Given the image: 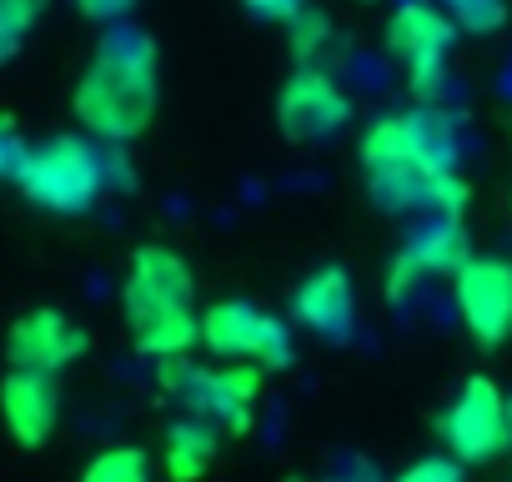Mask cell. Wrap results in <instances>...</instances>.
<instances>
[{
	"label": "cell",
	"instance_id": "obj_22",
	"mask_svg": "<svg viewBox=\"0 0 512 482\" xmlns=\"http://www.w3.org/2000/svg\"><path fill=\"white\" fill-rule=\"evenodd\" d=\"M21 156H26V136H21L16 116L0 111V181H11V176H16Z\"/></svg>",
	"mask_w": 512,
	"mask_h": 482
},
{
	"label": "cell",
	"instance_id": "obj_19",
	"mask_svg": "<svg viewBox=\"0 0 512 482\" xmlns=\"http://www.w3.org/2000/svg\"><path fill=\"white\" fill-rule=\"evenodd\" d=\"M442 11L462 36H492L507 26V0H442Z\"/></svg>",
	"mask_w": 512,
	"mask_h": 482
},
{
	"label": "cell",
	"instance_id": "obj_3",
	"mask_svg": "<svg viewBox=\"0 0 512 482\" xmlns=\"http://www.w3.org/2000/svg\"><path fill=\"white\" fill-rule=\"evenodd\" d=\"M161 392L181 407V417L211 427L216 437H246L256 422L262 367H201V362H161Z\"/></svg>",
	"mask_w": 512,
	"mask_h": 482
},
{
	"label": "cell",
	"instance_id": "obj_24",
	"mask_svg": "<svg viewBox=\"0 0 512 482\" xmlns=\"http://www.w3.org/2000/svg\"><path fill=\"white\" fill-rule=\"evenodd\" d=\"M131 6H136V0H76V11H81L86 21H96V26H111V21H121Z\"/></svg>",
	"mask_w": 512,
	"mask_h": 482
},
{
	"label": "cell",
	"instance_id": "obj_9",
	"mask_svg": "<svg viewBox=\"0 0 512 482\" xmlns=\"http://www.w3.org/2000/svg\"><path fill=\"white\" fill-rule=\"evenodd\" d=\"M452 297H457L462 332L477 347L492 352L512 337V262L507 257H472L452 277Z\"/></svg>",
	"mask_w": 512,
	"mask_h": 482
},
{
	"label": "cell",
	"instance_id": "obj_16",
	"mask_svg": "<svg viewBox=\"0 0 512 482\" xmlns=\"http://www.w3.org/2000/svg\"><path fill=\"white\" fill-rule=\"evenodd\" d=\"M216 452H221V442H216L211 427H201L191 417H176L166 427V442H161V472L171 482H201V472L216 462Z\"/></svg>",
	"mask_w": 512,
	"mask_h": 482
},
{
	"label": "cell",
	"instance_id": "obj_23",
	"mask_svg": "<svg viewBox=\"0 0 512 482\" xmlns=\"http://www.w3.org/2000/svg\"><path fill=\"white\" fill-rule=\"evenodd\" d=\"M241 6L251 11V16H262V21H282V26H292L312 0H241Z\"/></svg>",
	"mask_w": 512,
	"mask_h": 482
},
{
	"label": "cell",
	"instance_id": "obj_8",
	"mask_svg": "<svg viewBox=\"0 0 512 482\" xmlns=\"http://www.w3.org/2000/svg\"><path fill=\"white\" fill-rule=\"evenodd\" d=\"M452 46H457V26L447 21L442 6H432V0H402L387 16V51L407 71L417 101H432V91L442 86Z\"/></svg>",
	"mask_w": 512,
	"mask_h": 482
},
{
	"label": "cell",
	"instance_id": "obj_1",
	"mask_svg": "<svg viewBox=\"0 0 512 482\" xmlns=\"http://www.w3.org/2000/svg\"><path fill=\"white\" fill-rule=\"evenodd\" d=\"M161 106V51L146 31H106L76 76L71 111L81 131L101 141H136L151 131Z\"/></svg>",
	"mask_w": 512,
	"mask_h": 482
},
{
	"label": "cell",
	"instance_id": "obj_10",
	"mask_svg": "<svg viewBox=\"0 0 512 482\" xmlns=\"http://www.w3.org/2000/svg\"><path fill=\"white\" fill-rule=\"evenodd\" d=\"M277 126L287 141H332L352 126V96L322 71V66H297V76L277 96Z\"/></svg>",
	"mask_w": 512,
	"mask_h": 482
},
{
	"label": "cell",
	"instance_id": "obj_18",
	"mask_svg": "<svg viewBox=\"0 0 512 482\" xmlns=\"http://www.w3.org/2000/svg\"><path fill=\"white\" fill-rule=\"evenodd\" d=\"M46 16V0H0V66L26 51V36Z\"/></svg>",
	"mask_w": 512,
	"mask_h": 482
},
{
	"label": "cell",
	"instance_id": "obj_7",
	"mask_svg": "<svg viewBox=\"0 0 512 482\" xmlns=\"http://www.w3.org/2000/svg\"><path fill=\"white\" fill-rule=\"evenodd\" d=\"M437 437L447 447V457H457L462 467L472 462H492L497 452L512 447V402L502 397V387L482 372H472L457 397L442 407L437 417Z\"/></svg>",
	"mask_w": 512,
	"mask_h": 482
},
{
	"label": "cell",
	"instance_id": "obj_21",
	"mask_svg": "<svg viewBox=\"0 0 512 482\" xmlns=\"http://www.w3.org/2000/svg\"><path fill=\"white\" fill-rule=\"evenodd\" d=\"M392 482H462V462L457 457H417V462H407Z\"/></svg>",
	"mask_w": 512,
	"mask_h": 482
},
{
	"label": "cell",
	"instance_id": "obj_15",
	"mask_svg": "<svg viewBox=\"0 0 512 482\" xmlns=\"http://www.w3.org/2000/svg\"><path fill=\"white\" fill-rule=\"evenodd\" d=\"M292 317L322 337V342H352L357 332V287H352V272L337 267V262H322L317 272L302 277L297 297H292Z\"/></svg>",
	"mask_w": 512,
	"mask_h": 482
},
{
	"label": "cell",
	"instance_id": "obj_2",
	"mask_svg": "<svg viewBox=\"0 0 512 482\" xmlns=\"http://www.w3.org/2000/svg\"><path fill=\"white\" fill-rule=\"evenodd\" d=\"M121 317L131 327V342L141 357L176 362L201 342V312H196V277L181 252L146 241L126 262L121 282Z\"/></svg>",
	"mask_w": 512,
	"mask_h": 482
},
{
	"label": "cell",
	"instance_id": "obj_5",
	"mask_svg": "<svg viewBox=\"0 0 512 482\" xmlns=\"http://www.w3.org/2000/svg\"><path fill=\"white\" fill-rule=\"evenodd\" d=\"M462 136L457 121L442 106H412V111H392L377 116L362 131V176L377 171H407V166H457Z\"/></svg>",
	"mask_w": 512,
	"mask_h": 482
},
{
	"label": "cell",
	"instance_id": "obj_17",
	"mask_svg": "<svg viewBox=\"0 0 512 482\" xmlns=\"http://www.w3.org/2000/svg\"><path fill=\"white\" fill-rule=\"evenodd\" d=\"M76 482H151V457L146 447H106L81 467Z\"/></svg>",
	"mask_w": 512,
	"mask_h": 482
},
{
	"label": "cell",
	"instance_id": "obj_13",
	"mask_svg": "<svg viewBox=\"0 0 512 482\" xmlns=\"http://www.w3.org/2000/svg\"><path fill=\"white\" fill-rule=\"evenodd\" d=\"M367 196L382 211H427V216H462L472 191L457 176V166H407V171H377L362 176Z\"/></svg>",
	"mask_w": 512,
	"mask_h": 482
},
{
	"label": "cell",
	"instance_id": "obj_6",
	"mask_svg": "<svg viewBox=\"0 0 512 482\" xmlns=\"http://www.w3.org/2000/svg\"><path fill=\"white\" fill-rule=\"evenodd\" d=\"M201 347L216 362H236V367H262V372H287L297 347H292V327L241 297L211 302L201 312Z\"/></svg>",
	"mask_w": 512,
	"mask_h": 482
},
{
	"label": "cell",
	"instance_id": "obj_4",
	"mask_svg": "<svg viewBox=\"0 0 512 482\" xmlns=\"http://www.w3.org/2000/svg\"><path fill=\"white\" fill-rule=\"evenodd\" d=\"M11 181L31 206L56 216H81L106 191V156L81 136H51L41 146H26Z\"/></svg>",
	"mask_w": 512,
	"mask_h": 482
},
{
	"label": "cell",
	"instance_id": "obj_26",
	"mask_svg": "<svg viewBox=\"0 0 512 482\" xmlns=\"http://www.w3.org/2000/svg\"><path fill=\"white\" fill-rule=\"evenodd\" d=\"M362 6H372V0H362Z\"/></svg>",
	"mask_w": 512,
	"mask_h": 482
},
{
	"label": "cell",
	"instance_id": "obj_11",
	"mask_svg": "<svg viewBox=\"0 0 512 482\" xmlns=\"http://www.w3.org/2000/svg\"><path fill=\"white\" fill-rule=\"evenodd\" d=\"M467 262H472V241L462 216H427L422 226H412V236L387 267V297L402 302L422 277H457Z\"/></svg>",
	"mask_w": 512,
	"mask_h": 482
},
{
	"label": "cell",
	"instance_id": "obj_12",
	"mask_svg": "<svg viewBox=\"0 0 512 482\" xmlns=\"http://www.w3.org/2000/svg\"><path fill=\"white\" fill-rule=\"evenodd\" d=\"M81 352H86V332L61 307H31L6 332V362L16 372L61 377L71 362H81Z\"/></svg>",
	"mask_w": 512,
	"mask_h": 482
},
{
	"label": "cell",
	"instance_id": "obj_25",
	"mask_svg": "<svg viewBox=\"0 0 512 482\" xmlns=\"http://www.w3.org/2000/svg\"><path fill=\"white\" fill-rule=\"evenodd\" d=\"M322 482H377V477H372L367 462H352L347 472H332V477H322Z\"/></svg>",
	"mask_w": 512,
	"mask_h": 482
},
{
	"label": "cell",
	"instance_id": "obj_14",
	"mask_svg": "<svg viewBox=\"0 0 512 482\" xmlns=\"http://www.w3.org/2000/svg\"><path fill=\"white\" fill-rule=\"evenodd\" d=\"M0 422H6L11 442L36 452L56 437L61 427V387L46 372H6L0 377Z\"/></svg>",
	"mask_w": 512,
	"mask_h": 482
},
{
	"label": "cell",
	"instance_id": "obj_20",
	"mask_svg": "<svg viewBox=\"0 0 512 482\" xmlns=\"http://www.w3.org/2000/svg\"><path fill=\"white\" fill-rule=\"evenodd\" d=\"M287 31H292V56H297L302 66H312V61H317V51H322V46H327V36H332V21H327L317 6H307Z\"/></svg>",
	"mask_w": 512,
	"mask_h": 482
}]
</instances>
